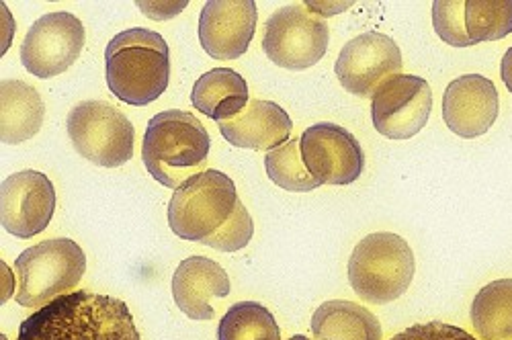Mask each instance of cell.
Masks as SVG:
<instances>
[{"instance_id": "cell-15", "label": "cell", "mask_w": 512, "mask_h": 340, "mask_svg": "<svg viewBox=\"0 0 512 340\" xmlns=\"http://www.w3.org/2000/svg\"><path fill=\"white\" fill-rule=\"evenodd\" d=\"M500 109L494 82L482 74L455 78L443 95V119L461 138L484 136L494 125Z\"/></svg>"}, {"instance_id": "cell-25", "label": "cell", "mask_w": 512, "mask_h": 340, "mask_svg": "<svg viewBox=\"0 0 512 340\" xmlns=\"http://www.w3.org/2000/svg\"><path fill=\"white\" fill-rule=\"evenodd\" d=\"M433 25L437 35L455 48H469L472 39L465 31V0H437L433 5Z\"/></svg>"}, {"instance_id": "cell-7", "label": "cell", "mask_w": 512, "mask_h": 340, "mask_svg": "<svg viewBox=\"0 0 512 340\" xmlns=\"http://www.w3.org/2000/svg\"><path fill=\"white\" fill-rule=\"evenodd\" d=\"M68 136L89 162L117 168L134 156L136 127L107 101H82L68 113Z\"/></svg>"}, {"instance_id": "cell-24", "label": "cell", "mask_w": 512, "mask_h": 340, "mask_svg": "<svg viewBox=\"0 0 512 340\" xmlns=\"http://www.w3.org/2000/svg\"><path fill=\"white\" fill-rule=\"evenodd\" d=\"M465 31L472 46L512 33V0H465Z\"/></svg>"}, {"instance_id": "cell-21", "label": "cell", "mask_w": 512, "mask_h": 340, "mask_svg": "<svg viewBox=\"0 0 512 340\" xmlns=\"http://www.w3.org/2000/svg\"><path fill=\"white\" fill-rule=\"evenodd\" d=\"M472 324L482 340H512V279L494 281L478 291Z\"/></svg>"}, {"instance_id": "cell-22", "label": "cell", "mask_w": 512, "mask_h": 340, "mask_svg": "<svg viewBox=\"0 0 512 340\" xmlns=\"http://www.w3.org/2000/svg\"><path fill=\"white\" fill-rule=\"evenodd\" d=\"M218 340H281V332L263 304L240 302L220 320Z\"/></svg>"}, {"instance_id": "cell-27", "label": "cell", "mask_w": 512, "mask_h": 340, "mask_svg": "<svg viewBox=\"0 0 512 340\" xmlns=\"http://www.w3.org/2000/svg\"><path fill=\"white\" fill-rule=\"evenodd\" d=\"M390 340H478L463 328L443 324V322H429V324H414Z\"/></svg>"}, {"instance_id": "cell-17", "label": "cell", "mask_w": 512, "mask_h": 340, "mask_svg": "<svg viewBox=\"0 0 512 340\" xmlns=\"http://www.w3.org/2000/svg\"><path fill=\"white\" fill-rule=\"evenodd\" d=\"M228 273L211 259L189 257L173 275V295L179 310L191 320H211L216 316L211 297L230 295Z\"/></svg>"}, {"instance_id": "cell-29", "label": "cell", "mask_w": 512, "mask_h": 340, "mask_svg": "<svg viewBox=\"0 0 512 340\" xmlns=\"http://www.w3.org/2000/svg\"><path fill=\"white\" fill-rule=\"evenodd\" d=\"M500 74H502V80L506 84V89L512 93V48L504 54L502 58V66H500Z\"/></svg>"}, {"instance_id": "cell-12", "label": "cell", "mask_w": 512, "mask_h": 340, "mask_svg": "<svg viewBox=\"0 0 512 340\" xmlns=\"http://www.w3.org/2000/svg\"><path fill=\"white\" fill-rule=\"evenodd\" d=\"M56 211L54 183L37 170H21L0 187V220L17 238H33L44 232Z\"/></svg>"}, {"instance_id": "cell-18", "label": "cell", "mask_w": 512, "mask_h": 340, "mask_svg": "<svg viewBox=\"0 0 512 340\" xmlns=\"http://www.w3.org/2000/svg\"><path fill=\"white\" fill-rule=\"evenodd\" d=\"M248 84L232 68H213L205 72L191 91V103L213 121H228L246 109Z\"/></svg>"}, {"instance_id": "cell-1", "label": "cell", "mask_w": 512, "mask_h": 340, "mask_svg": "<svg viewBox=\"0 0 512 340\" xmlns=\"http://www.w3.org/2000/svg\"><path fill=\"white\" fill-rule=\"evenodd\" d=\"M17 340H142L125 302L72 291L23 320Z\"/></svg>"}, {"instance_id": "cell-26", "label": "cell", "mask_w": 512, "mask_h": 340, "mask_svg": "<svg viewBox=\"0 0 512 340\" xmlns=\"http://www.w3.org/2000/svg\"><path fill=\"white\" fill-rule=\"evenodd\" d=\"M252 234H254V222L248 214V209L240 201L230 222L216 236L209 238L205 246L220 252H236V250H242L252 240Z\"/></svg>"}, {"instance_id": "cell-10", "label": "cell", "mask_w": 512, "mask_h": 340, "mask_svg": "<svg viewBox=\"0 0 512 340\" xmlns=\"http://www.w3.org/2000/svg\"><path fill=\"white\" fill-rule=\"evenodd\" d=\"M334 72L357 97H373L390 78L402 74V52L388 35L367 31L340 50Z\"/></svg>"}, {"instance_id": "cell-6", "label": "cell", "mask_w": 512, "mask_h": 340, "mask_svg": "<svg viewBox=\"0 0 512 340\" xmlns=\"http://www.w3.org/2000/svg\"><path fill=\"white\" fill-rule=\"evenodd\" d=\"M238 203L234 181L209 168L173 193L166 211L168 226L183 240L205 244L230 222Z\"/></svg>"}, {"instance_id": "cell-23", "label": "cell", "mask_w": 512, "mask_h": 340, "mask_svg": "<svg viewBox=\"0 0 512 340\" xmlns=\"http://www.w3.org/2000/svg\"><path fill=\"white\" fill-rule=\"evenodd\" d=\"M265 168H267L269 179L285 191L306 193L320 187V183L312 177V173L304 162L300 138H293L287 144L267 152Z\"/></svg>"}, {"instance_id": "cell-3", "label": "cell", "mask_w": 512, "mask_h": 340, "mask_svg": "<svg viewBox=\"0 0 512 340\" xmlns=\"http://www.w3.org/2000/svg\"><path fill=\"white\" fill-rule=\"evenodd\" d=\"M211 138L191 113L170 109L154 115L146 127L142 160L160 185L179 189L207 164Z\"/></svg>"}, {"instance_id": "cell-14", "label": "cell", "mask_w": 512, "mask_h": 340, "mask_svg": "<svg viewBox=\"0 0 512 340\" xmlns=\"http://www.w3.org/2000/svg\"><path fill=\"white\" fill-rule=\"evenodd\" d=\"M259 11L252 0H209L199 17V41L216 60L246 54L256 31Z\"/></svg>"}, {"instance_id": "cell-2", "label": "cell", "mask_w": 512, "mask_h": 340, "mask_svg": "<svg viewBox=\"0 0 512 340\" xmlns=\"http://www.w3.org/2000/svg\"><path fill=\"white\" fill-rule=\"evenodd\" d=\"M109 91L123 103L144 107L170 82V52L164 37L136 27L117 33L105 50Z\"/></svg>"}, {"instance_id": "cell-16", "label": "cell", "mask_w": 512, "mask_h": 340, "mask_svg": "<svg viewBox=\"0 0 512 340\" xmlns=\"http://www.w3.org/2000/svg\"><path fill=\"white\" fill-rule=\"evenodd\" d=\"M291 117L273 101H250L234 119L222 121V136L236 148L271 152L289 142Z\"/></svg>"}, {"instance_id": "cell-20", "label": "cell", "mask_w": 512, "mask_h": 340, "mask_svg": "<svg viewBox=\"0 0 512 340\" xmlns=\"http://www.w3.org/2000/svg\"><path fill=\"white\" fill-rule=\"evenodd\" d=\"M316 340H381L379 320L361 304L324 302L312 316Z\"/></svg>"}, {"instance_id": "cell-13", "label": "cell", "mask_w": 512, "mask_h": 340, "mask_svg": "<svg viewBox=\"0 0 512 340\" xmlns=\"http://www.w3.org/2000/svg\"><path fill=\"white\" fill-rule=\"evenodd\" d=\"M302 156L320 185H351L365 168L357 138L336 123H316L302 136Z\"/></svg>"}, {"instance_id": "cell-9", "label": "cell", "mask_w": 512, "mask_h": 340, "mask_svg": "<svg viewBox=\"0 0 512 340\" xmlns=\"http://www.w3.org/2000/svg\"><path fill=\"white\" fill-rule=\"evenodd\" d=\"M84 35V25L76 15L68 11L48 13L27 31L21 62L37 78H54L78 60Z\"/></svg>"}, {"instance_id": "cell-11", "label": "cell", "mask_w": 512, "mask_h": 340, "mask_svg": "<svg viewBox=\"0 0 512 340\" xmlns=\"http://www.w3.org/2000/svg\"><path fill=\"white\" fill-rule=\"evenodd\" d=\"M433 111L431 84L420 76L398 74L373 95L371 117L375 130L392 140L420 134Z\"/></svg>"}, {"instance_id": "cell-8", "label": "cell", "mask_w": 512, "mask_h": 340, "mask_svg": "<svg viewBox=\"0 0 512 340\" xmlns=\"http://www.w3.org/2000/svg\"><path fill=\"white\" fill-rule=\"evenodd\" d=\"M330 29L306 3L275 11L265 23L263 50L267 58L287 70H306L318 64L328 50Z\"/></svg>"}, {"instance_id": "cell-30", "label": "cell", "mask_w": 512, "mask_h": 340, "mask_svg": "<svg viewBox=\"0 0 512 340\" xmlns=\"http://www.w3.org/2000/svg\"><path fill=\"white\" fill-rule=\"evenodd\" d=\"M287 340H310V338L304 336V334H295V336H291V338H287Z\"/></svg>"}, {"instance_id": "cell-19", "label": "cell", "mask_w": 512, "mask_h": 340, "mask_svg": "<svg viewBox=\"0 0 512 340\" xmlns=\"http://www.w3.org/2000/svg\"><path fill=\"white\" fill-rule=\"evenodd\" d=\"M0 101H3V115H0L3 144H23L41 130L46 107L31 84L23 80H3Z\"/></svg>"}, {"instance_id": "cell-28", "label": "cell", "mask_w": 512, "mask_h": 340, "mask_svg": "<svg viewBox=\"0 0 512 340\" xmlns=\"http://www.w3.org/2000/svg\"><path fill=\"white\" fill-rule=\"evenodd\" d=\"M306 7L312 13H320L322 17H330V15H338L340 11H347L351 7V3H340V5H330V3H306Z\"/></svg>"}, {"instance_id": "cell-4", "label": "cell", "mask_w": 512, "mask_h": 340, "mask_svg": "<svg viewBox=\"0 0 512 340\" xmlns=\"http://www.w3.org/2000/svg\"><path fill=\"white\" fill-rule=\"evenodd\" d=\"M416 273L410 244L392 232L365 236L349 259V281L367 304H392L402 297Z\"/></svg>"}, {"instance_id": "cell-5", "label": "cell", "mask_w": 512, "mask_h": 340, "mask_svg": "<svg viewBox=\"0 0 512 340\" xmlns=\"http://www.w3.org/2000/svg\"><path fill=\"white\" fill-rule=\"evenodd\" d=\"M15 271L17 304L39 310L76 289L87 271V257L74 240L54 238L23 250L15 261Z\"/></svg>"}]
</instances>
